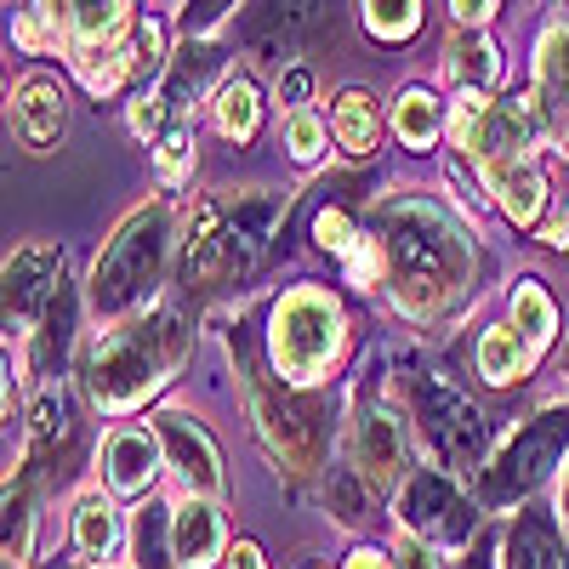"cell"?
<instances>
[{
  "instance_id": "1",
  "label": "cell",
  "mask_w": 569,
  "mask_h": 569,
  "mask_svg": "<svg viewBox=\"0 0 569 569\" xmlns=\"http://www.w3.org/2000/svg\"><path fill=\"white\" fill-rule=\"evenodd\" d=\"M382 251H388V273H393V297L416 319L439 313L467 279L461 228L421 200H393L382 211Z\"/></svg>"
},
{
  "instance_id": "2",
  "label": "cell",
  "mask_w": 569,
  "mask_h": 569,
  "mask_svg": "<svg viewBox=\"0 0 569 569\" xmlns=\"http://www.w3.org/2000/svg\"><path fill=\"white\" fill-rule=\"evenodd\" d=\"M188 348V330L177 313H154L142 325H126V330H109L98 342L86 365V382H91V399L103 410H131L154 382H166V370L182 359Z\"/></svg>"
},
{
  "instance_id": "3",
  "label": "cell",
  "mask_w": 569,
  "mask_h": 569,
  "mask_svg": "<svg viewBox=\"0 0 569 569\" xmlns=\"http://www.w3.org/2000/svg\"><path fill=\"white\" fill-rule=\"evenodd\" d=\"M279 206L262 194H240V200H200L194 222H188V273L194 279H217V273H240L262 257L268 233H273Z\"/></svg>"
},
{
  "instance_id": "4",
  "label": "cell",
  "mask_w": 569,
  "mask_h": 569,
  "mask_svg": "<svg viewBox=\"0 0 569 569\" xmlns=\"http://www.w3.org/2000/svg\"><path fill=\"white\" fill-rule=\"evenodd\" d=\"M166 251H171V211L166 206H142L91 268V302L98 313H126L131 302H142L166 273Z\"/></svg>"
},
{
  "instance_id": "5",
  "label": "cell",
  "mask_w": 569,
  "mask_h": 569,
  "mask_svg": "<svg viewBox=\"0 0 569 569\" xmlns=\"http://www.w3.org/2000/svg\"><path fill=\"white\" fill-rule=\"evenodd\" d=\"M337 348H342V313L325 291L297 284V291L279 297V308H273V359L291 382H319L325 365L337 359Z\"/></svg>"
},
{
  "instance_id": "6",
  "label": "cell",
  "mask_w": 569,
  "mask_h": 569,
  "mask_svg": "<svg viewBox=\"0 0 569 569\" xmlns=\"http://www.w3.org/2000/svg\"><path fill=\"white\" fill-rule=\"evenodd\" d=\"M569 445V410H541L525 433H518L496 467H485V501L490 507H512V501H525L541 479H547V467L558 461V450Z\"/></svg>"
},
{
  "instance_id": "7",
  "label": "cell",
  "mask_w": 569,
  "mask_h": 569,
  "mask_svg": "<svg viewBox=\"0 0 569 569\" xmlns=\"http://www.w3.org/2000/svg\"><path fill=\"white\" fill-rule=\"evenodd\" d=\"M410 399H416V421H421L427 445H433L450 467H479V456H485V416L467 405V393H456L445 376L421 370L410 382Z\"/></svg>"
},
{
  "instance_id": "8",
  "label": "cell",
  "mask_w": 569,
  "mask_h": 569,
  "mask_svg": "<svg viewBox=\"0 0 569 569\" xmlns=\"http://www.w3.org/2000/svg\"><path fill=\"white\" fill-rule=\"evenodd\" d=\"M63 297V257L52 246H23L12 262H7V313L12 319H40Z\"/></svg>"
},
{
  "instance_id": "9",
  "label": "cell",
  "mask_w": 569,
  "mask_h": 569,
  "mask_svg": "<svg viewBox=\"0 0 569 569\" xmlns=\"http://www.w3.org/2000/svg\"><path fill=\"white\" fill-rule=\"evenodd\" d=\"M63 120H69V98L58 80L46 74H29L12 98V126H18V142L23 149H52L63 137Z\"/></svg>"
},
{
  "instance_id": "10",
  "label": "cell",
  "mask_w": 569,
  "mask_h": 569,
  "mask_svg": "<svg viewBox=\"0 0 569 569\" xmlns=\"http://www.w3.org/2000/svg\"><path fill=\"white\" fill-rule=\"evenodd\" d=\"M251 410L262 421V439L291 461V467H313V427L279 399V388L268 382V376H251Z\"/></svg>"
},
{
  "instance_id": "11",
  "label": "cell",
  "mask_w": 569,
  "mask_h": 569,
  "mask_svg": "<svg viewBox=\"0 0 569 569\" xmlns=\"http://www.w3.org/2000/svg\"><path fill=\"white\" fill-rule=\"evenodd\" d=\"M399 518L421 536H467V518L456 490L439 479V472H416V479L399 490Z\"/></svg>"
},
{
  "instance_id": "12",
  "label": "cell",
  "mask_w": 569,
  "mask_h": 569,
  "mask_svg": "<svg viewBox=\"0 0 569 569\" xmlns=\"http://www.w3.org/2000/svg\"><path fill=\"white\" fill-rule=\"evenodd\" d=\"M160 445H166V456H171V467L182 472L194 490H217L222 485V467H217V450H211V439L200 433L194 421H188L182 410H166L160 416Z\"/></svg>"
},
{
  "instance_id": "13",
  "label": "cell",
  "mask_w": 569,
  "mask_h": 569,
  "mask_svg": "<svg viewBox=\"0 0 569 569\" xmlns=\"http://www.w3.org/2000/svg\"><path fill=\"white\" fill-rule=\"evenodd\" d=\"M353 450H359L365 485L388 490V485L399 479V467H405V433H399V421H393V416L365 410V416H359V433H353Z\"/></svg>"
},
{
  "instance_id": "14",
  "label": "cell",
  "mask_w": 569,
  "mask_h": 569,
  "mask_svg": "<svg viewBox=\"0 0 569 569\" xmlns=\"http://www.w3.org/2000/svg\"><path fill=\"white\" fill-rule=\"evenodd\" d=\"M154 467H160V439L142 433V427H126V433L109 439V485L120 496H137L154 485Z\"/></svg>"
},
{
  "instance_id": "15",
  "label": "cell",
  "mask_w": 569,
  "mask_h": 569,
  "mask_svg": "<svg viewBox=\"0 0 569 569\" xmlns=\"http://www.w3.org/2000/svg\"><path fill=\"white\" fill-rule=\"evenodd\" d=\"M171 541H177V563L182 569H206L222 552V512L211 501H182L177 525H171Z\"/></svg>"
},
{
  "instance_id": "16",
  "label": "cell",
  "mask_w": 569,
  "mask_h": 569,
  "mask_svg": "<svg viewBox=\"0 0 569 569\" xmlns=\"http://www.w3.org/2000/svg\"><path fill=\"white\" fill-rule=\"evenodd\" d=\"M308 18H313V7H251L246 12V46L262 63H284V52L297 46Z\"/></svg>"
},
{
  "instance_id": "17",
  "label": "cell",
  "mask_w": 569,
  "mask_h": 569,
  "mask_svg": "<svg viewBox=\"0 0 569 569\" xmlns=\"http://www.w3.org/2000/svg\"><path fill=\"white\" fill-rule=\"evenodd\" d=\"M485 171H490V188H496L501 211H507L512 222H536V211H541V200H547L541 171H536L530 160H496V166H485Z\"/></svg>"
},
{
  "instance_id": "18",
  "label": "cell",
  "mask_w": 569,
  "mask_h": 569,
  "mask_svg": "<svg viewBox=\"0 0 569 569\" xmlns=\"http://www.w3.org/2000/svg\"><path fill=\"white\" fill-rule=\"evenodd\" d=\"M217 63H222V58L211 52L206 40H188L182 52L171 58V74H166V91H160V103H166V109H182V103L194 98V91H200V86H206V80L217 74Z\"/></svg>"
},
{
  "instance_id": "19",
  "label": "cell",
  "mask_w": 569,
  "mask_h": 569,
  "mask_svg": "<svg viewBox=\"0 0 569 569\" xmlns=\"http://www.w3.org/2000/svg\"><path fill=\"white\" fill-rule=\"evenodd\" d=\"M507 569H569V552H563V541H558L552 525H541V518H525V525L512 530Z\"/></svg>"
},
{
  "instance_id": "20",
  "label": "cell",
  "mask_w": 569,
  "mask_h": 569,
  "mask_svg": "<svg viewBox=\"0 0 569 569\" xmlns=\"http://www.w3.org/2000/svg\"><path fill=\"white\" fill-rule=\"evenodd\" d=\"M512 330H518V342H525L530 353L552 342L558 313H552V302H547L541 284H518V291H512Z\"/></svg>"
},
{
  "instance_id": "21",
  "label": "cell",
  "mask_w": 569,
  "mask_h": 569,
  "mask_svg": "<svg viewBox=\"0 0 569 569\" xmlns=\"http://www.w3.org/2000/svg\"><path fill=\"white\" fill-rule=\"evenodd\" d=\"M479 370L490 376V382H518V376L530 370V348L518 342V330H512V325L485 330V342H479Z\"/></svg>"
},
{
  "instance_id": "22",
  "label": "cell",
  "mask_w": 569,
  "mask_h": 569,
  "mask_svg": "<svg viewBox=\"0 0 569 569\" xmlns=\"http://www.w3.org/2000/svg\"><path fill=\"white\" fill-rule=\"evenodd\" d=\"M337 142L348 154H370L376 149V103L365 98V91H342L337 98Z\"/></svg>"
},
{
  "instance_id": "23",
  "label": "cell",
  "mask_w": 569,
  "mask_h": 569,
  "mask_svg": "<svg viewBox=\"0 0 569 569\" xmlns=\"http://www.w3.org/2000/svg\"><path fill=\"white\" fill-rule=\"evenodd\" d=\"M393 126L405 137V149H427V142L439 137V103H433V91L410 86L405 98H399V109H393Z\"/></svg>"
},
{
  "instance_id": "24",
  "label": "cell",
  "mask_w": 569,
  "mask_h": 569,
  "mask_svg": "<svg viewBox=\"0 0 569 569\" xmlns=\"http://www.w3.org/2000/svg\"><path fill=\"white\" fill-rule=\"evenodd\" d=\"M114 507L109 501H80V512H74V547L86 552V558H109V547H114Z\"/></svg>"
},
{
  "instance_id": "25",
  "label": "cell",
  "mask_w": 569,
  "mask_h": 569,
  "mask_svg": "<svg viewBox=\"0 0 569 569\" xmlns=\"http://www.w3.org/2000/svg\"><path fill=\"white\" fill-rule=\"evenodd\" d=\"M131 7H120V0H109V7H69V23H74V40L86 46V52H98L103 40H114L131 18Z\"/></svg>"
},
{
  "instance_id": "26",
  "label": "cell",
  "mask_w": 569,
  "mask_h": 569,
  "mask_svg": "<svg viewBox=\"0 0 569 569\" xmlns=\"http://www.w3.org/2000/svg\"><path fill=\"white\" fill-rule=\"evenodd\" d=\"M217 126H222L233 142H246V137L257 131V91H251V80H228V86H222Z\"/></svg>"
},
{
  "instance_id": "27",
  "label": "cell",
  "mask_w": 569,
  "mask_h": 569,
  "mask_svg": "<svg viewBox=\"0 0 569 569\" xmlns=\"http://www.w3.org/2000/svg\"><path fill=\"white\" fill-rule=\"evenodd\" d=\"M450 74L461 80V91H485V86L501 74L496 46H490V40H467V46H456V52H450Z\"/></svg>"
},
{
  "instance_id": "28",
  "label": "cell",
  "mask_w": 569,
  "mask_h": 569,
  "mask_svg": "<svg viewBox=\"0 0 569 569\" xmlns=\"http://www.w3.org/2000/svg\"><path fill=\"white\" fill-rule=\"evenodd\" d=\"M131 547H137V569H171V558H166V518L160 512H137Z\"/></svg>"
},
{
  "instance_id": "29",
  "label": "cell",
  "mask_w": 569,
  "mask_h": 569,
  "mask_svg": "<svg viewBox=\"0 0 569 569\" xmlns=\"http://www.w3.org/2000/svg\"><path fill=\"white\" fill-rule=\"evenodd\" d=\"M365 23H370V34L405 40L421 23V7H410V0H376V7H365Z\"/></svg>"
},
{
  "instance_id": "30",
  "label": "cell",
  "mask_w": 569,
  "mask_h": 569,
  "mask_svg": "<svg viewBox=\"0 0 569 569\" xmlns=\"http://www.w3.org/2000/svg\"><path fill=\"white\" fill-rule=\"evenodd\" d=\"M541 80L558 91V103L569 109V23H563V29H552V34H547V46H541Z\"/></svg>"
},
{
  "instance_id": "31",
  "label": "cell",
  "mask_w": 569,
  "mask_h": 569,
  "mask_svg": "<svg viewBox=\"0 0 569 569\" xmlns=\"http://www.w3.org/2000/svg\"><path fill=\"white\" fill-rule=\"evenodd\" d=\"M52 439H69V399L58 388H46L34 399V445H52Z\"/></svg>"
},
{
  "instance_id": "32",
  "label": "cell",
  "mask_w": 569,
  "mask_h": 569,
  "mask_svg": "<svg viewBox=\"0 0 569 569\" xmlns=\"http://www.w3.org/2000/svg\"><path fill=\"white\" fill-rule=\"evenodd\" d=\"M284 149H291V160H319L325 149V126L302 109V114H284Z\"/></svg>"
},
{
  "instance_id": "33",
  "label": "cell",
  "mask_w": 569,
  "mask_h": 569,
  "mask_svg": "<svg viewBox=\"0 0 569 569\" xmlns=\"http://www.w3.org/2000/svg\"><path fill=\"white\" fill-rule=\"evenodd\" d=\"M80 80H86L91 91H114V86L126 80V58H120V52H86V58H80Z\"/></svg>"
},
{
  "instance_id": "34",
  "label": "cell",
  "mask_w": 569,
  "mask_h": 569,
  "mask_svg": "<svg viewBox=\"0 0 569 569\" xmlns=\"http://www.w3.org/2000/svg\"><path fill=\"white\" fill-rule=\"evenodd\" d=\"M313 240H319L325 251H353L348 217H342V211H319V217H313Z\"/></svg>"
},
{
  "instance_id": "35",
  "label": "cell",
  "mask_w": 569,
  "mask_h": 569,
  "mask_svg": "<svg viewBox=\"0 0 569 569\" xmlns=\"http://www.w3.org/2000/svg\"><path fill=\"white\" fill-rule=\"evenodd\" d=\"M52 23H58V7H23L18 40H23V46H46V40H52Z\"/></svg>"
},
{
  "instance_id": "36",
  "label": "cell",
  "mask_w": 569,
  "mask_h": 569,
  "mask_svg": "<svg viewBox=\"0 0 569 569\" xmlns=\"http://www.w3.org/2000/svg\"><path fill=\"white\" fill-rule=\"evenodd\" d=\"M308 91H313L308 69H284V74H279V103L291 109V114H302V103H308Z\"/></svg>"
},
{
  "instance_id": "37",
  "label": "cell",
  "mask_w": 569,
  "mask_h": 569,
  "mask_svg": "<svg viewBox=\"0 0 569 569\" xmlns=\"http://www.w3.org/2000/svg\"><path fill=\"white\" fill-rule=\"evenodd\" d=\"M182 160H188V137H182V131H171V137H166V149H160V171H166V177H177V171H182Z\"/></svg>"
},
{
  "instance_id": "38",
  "label": "cell",
  "mask_w": 569,
  "mask_h": 569,
  "mask_svg": "<svg viewBox=\"0 0 569 569\" xmlns=\"http://www.w3.org/2000/svg\"><path fill=\"white\" fill-rule=\"evenodd\" d=\"M337 501H342V518L353 525V518H359V507H365V496H359V485L348 479V472H337Z\"/></svg>"
},
{
  "instance_id": "39",
  "label": "cell",
  "mask_w": 569,
  "mask_h": 569,
  "mask_svg": "<svg viewBox=\"0 0 569 569\" xmlns=\"http://www.w3.org/2000/svg\"><path fill=\"white\" fill-rule=\"evenodd\" d=\"M160 114H166V103H160V98H142V103L131 109V120H137V131H142V137L160 131Z\"/></svg>"
},
{
  "instance_id": "40",
  "label": "cell",
  "mask_w": 569,
  "mask_h": 569,
  "mask_svg": "<svg viewBox=\"0 0 569 569\" xmlns=\"http://www.w3.org/2000/svg\"><path fill=\"white\" fill-rule=\"evenodd\" d=\"M399 569H439V558L427 547H399Z\"/></svg>"
},
{
  "instance_id": "41",
  "label": "cell",
  "mask_w": 569,
  "mask_h": 569,
  "mask_svg": "<svg viewBox=\"0 0 569 569\" xmlns=\"http://www.w3.org/2000/svg\"><path fill=\"white\" fill-rule=\"evenodd\" d=\"M450 12H456L461 23H485V18L496 12V0H472V7H467V0H461V7H450Z\"/></svg>"
},
{
  "instance_id": "42",
  "label": "cell",
  "mask_w": 569,
  "mask_h": 569,
  "mask_svg": "<svg viewBox=\"0 0 569 569\" xmlns=\"http://www.w3.org/2000/svg\"><path fill=\"white\" fill-rule=\"evenodd\" d=\"M228 569H262V552L251 541H240V547H233V558H228Z\"/></svg>"
},
{
  "instance_id": "43",
  "label": "cell",
  "mask_w": 569,
  "mask_h": 569,
  "mask_svg": "<svg viewBox=\"0 0 569 569\" xmlns=\"http://www.w3.org/2000/svg\"><path fill=\"white\" fill-rule=\"evenodd\" d=\"M563 518H569V467H563Z\"/></svg>"
},
{
  "instance_id": "44",
  "label": "cell",
  "mask_w": 569,
  "mask_h": 569,
  "mask_svg": "<svg viewBox=\"0 0 569 569\" xmlns=\"http://www.w3.org/2000/svg\"><path fill=\"white\" fill-rule=\"evenodd\" d=\"M563 365H569V348H563Z\"/></svg>"
},
{
  "instance_id": "45",
  "label": "cell",
  "mask_w": 569,
  "mask_h": 569,
  "mask_svg": "<svg viewBox=\"0 0 569 569\" xmlns=\"http://www.w3.org/2000/svg\"><path fill=\"white\" fill-rule=\"evenodd\" d=\"M472 569H485V563H472Z\"/></svg>"
}]
</instances>
